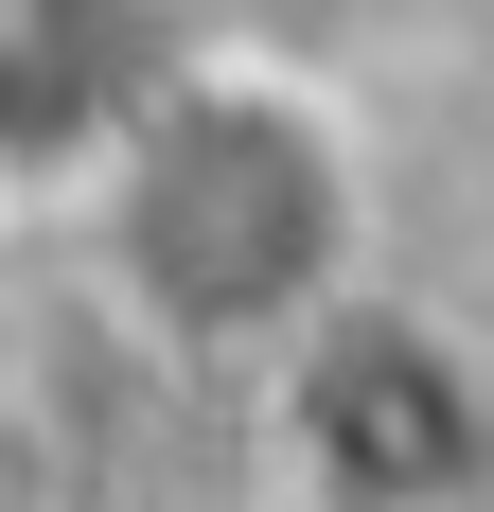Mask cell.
Wrapping results in <instances>:
<instances>
[{
    "mask_svg": "<svg viewBox=\"0 0 494 512\" xmlns=\"http://www.w3.org/2000/svg\"><path fill=\"white\" fill-rule=\"evenodd\" d=\"M353 248V177L283 89H177V124L124 177V265L177 336H265L336 283Z\"/></svg>",
    "mask_w": 494,
    "mask_h": 512,
    "instance_id": "cell-1",
    "label": "cell"
},
{
    "mask_svg": "<svg viewBox=\"0 0 494 512\" xmlns=\"http://www.w3.org/2000/svg\"><path fill=\"white\" fill-rule=\"evenodd\" d=\"M106 89H124V53H106L89 0H0V159H36V142H89Z\"/></svg>",
    "mask_w": 494,
    "mask_h": 512,
    "instance_id": "cell-2",
    "label": "cell"
}]
</instances>
